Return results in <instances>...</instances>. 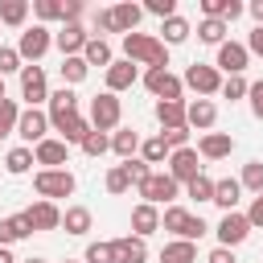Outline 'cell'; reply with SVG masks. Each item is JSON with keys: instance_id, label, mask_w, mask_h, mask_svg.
<instances>
[{"instance_id": "1", "label": "cell", "mask_w": 263, "mask_h": 263, "mask_svg": "<svg viewBox=\"0 0 263 263\" xmlns=\"http://www.w3.org/2000/svg\"><path fill=\"white\" fill-rule=\"evenodd\" d=\"M123 58L132 66H148V70H168V45L152 33H127L123 37Z\"/></svg>"}, {"instance_id": "2", "label": "cell", "mask_w": 263, "mask_h": 263, "mask_svg": "<svg viewBox=\"0 0 263 263\" xmlns=\"http://www.w3.org/2000/svg\"><path fill=\"white\" fill-rule=\"evenodd\" d=\"M160 230H173L177 238H185V242H197L210 226L201 222V214H189L185 205H164V214H160Z\"/></svg>"}, {"instance_id": "3", "label": "cell", "mask_w": 263, "mask_h": 263, "mask_svg": "<svg viewBox=\"0 0 263 263\" xmlns=\"http://www.w3.org/2000/svg\"><path fill=\"white\" fill-rule=\"evenodd\" d=\"M90 132H103V136H111L115 127H119V119H123V103H119V95H111V90H103V95H95L90 99Z\"/></svg>"}, {"instance_id": "4", "label": "cell", "mask_w": 263, "mask_h": 263, "mask_svg": "<svg viewBox=\"0 0 263 263\" xmlns=\"http://www.w3.org/2000/svg\"><path fill=\"white\" fill-rule=\"evenodd\" d=\"M33 189H37V197H41V201L70 197V193H74V173H70V168H37Z\"/></svg>"}, {"instance_id": "5", "label": "cell", "mask_w": 263, "mask_h": 263, "mask_svg": "<svg viewBox=\"0 0 263 263\" xmlns=\"http://www.w3.org/2000/svg\"><path fill=\"white\" fill-rule=\"evenodd\" d=\"M136 193H140V201H148V205H177L181 185H177L168 173H156V168H152V177H148L144 185H136Z\"/></svg>"}, {"instance_id": "6", "label": "cell", "mask_w": 263, "mask_h": 263, "mask_svg": "<svg viewBox=\"0 0 263 263\" xmlns=\"http://www.w3.org/2000/svg\"><path fill=\"white\" fill-rule=\"evenodd\" d=\"M49 45H53V33H49V25H33V29H25V33H21V41H16V53H21V62L37 66V62L49 53Z\"/></svg>"}, {"instance_id": "7", "label": "cell", "mask_w": 263, "mask_h": 263, "mask_svg": "<svg viewBox=\"0 0 263 263\" xmlns=\"http://www.w3.org/2000/svg\"><path fill=\"white\" fill-rule=\"evenodd\" d=\"M247 62H251V53H247L242 41H222L218 45V58H214V70L226 74V78H238L247 70Z\"/></svg>"}, {"instance_id": "8", "label": "cell", "mask_w": 263, "mask_h": 263, "mask_svg": "<svg viewBox=\"0 0 263 263\" xmlns=\"http://www.w3.org/2000/svg\"><path fill=\"white\" fill-rule=\"evenodd\" d=\"M189 90H197V99H210V95H218L222 90V74L214 70V66H205V62H193L189 70H185V78H181Z\"/></svg>"}, {"instance_id": "9", "label": "cell", "mask_w": 263, "mask_h": 263, "mask_svg": "<svg viewBox=\"0 0 263 263\" xmlns=\"http://www.w3.org/2000/svg\"><path fill=\"white\" fill-rule=\"evenodd\" d=\"M214 234H218V247L234 251L238 242H247V234H251V222H247V214L230 210V214H222V222L214 226Z\"/></svg>"}, {"instance_id": "10", "label": "cell", "mask_w": 263, "mask_h": 263, "mask_svg": "<svg viewBox=\"0 0 263 263\" xmlns=\"http://www.w3.org/2000/svg\"><path fill=\"white\" fill-rule=\"evenodd\" d=\"M21 99L29 107L49 103V82H45V70L41 66H21Z\"/></svg>"}, {"instance_id": "11", "label": "cell", "mask_w": 263, "mask_h": 263, "mask_svg": "<svg viewBox=\"0 0 263 263\" xmlns=\"http://www.w3.org/2000/svg\"><path fill=\"white\" fill-rule=\"evenodd\" d=\"M16 136L25 140V148H29V144H41V140L49 136V115H45L41 107H25L21 119H16Z\"/></svg>"}, {"instance_id": "12", "label": "cell", "mask_w": 263, "mask_h": 263, "mask_svg": "<svg viewBox=\"0 0 263 263\" xmlns=\"http://www.w3.org/2000/svg\"><path fill=\"white\" fill-rule=\"evenodd\" d=\"M144 86L156 95V103H177L181 90H185V82H181L177 74H168V70H148V74H144Z\"/></svg>"}, {"instance_id": "13", "label": "cell", "mask_w": 263, "mask_h": 263, "mask_svg": "<svg viewBox=\"0 0 263 263\" xmlns=\"http://www.w3.org/2000/svg\"><path fill=\"white\" fill-rule=\"evenodd\" d=\"M197 160H201L197 148H177V152H168V177H173L177 185H189V181L201 173Z\"/></svg>"}, {"instance_id": "14", "label": "cell", "mask_w": 263, "mask_h": 263, "mask_svg": "<svg viewBox=\"0 0 263 263\" xmlns=\"http://www.w3.org/2000/svg\"><path fill=\"white\" fill-rule=\"evenodd\" d=\"M86 41H90V33H86L82 21H78V25H62V29L53 33V45L62 49V58H82Z\"/></svg>"}, {"instance_id": "15", "label": "cell", "mask_w": 263, "mask_h": 263, "mask_svg": "<svg viewBox=\"0 0 263 263\" xmlns=\"http://www.w3.org/2000/svg\"><path fill=\"white\" fill-rule=\"evenodd\" d=\"M230 152H234V136L230 132H205L197 140V156L201 160H226Z\"/></svg>"}, {"instance_id": "16", "label": "cell", "mask_w": 263, "mask_h": 263, "mask_svg": "<svg viewBox=\"0 0 263 263\" xmlns=\"http://www.w3.org/2000/svg\"><path fill=\"white\" fill-rule=\"evenodd\" d=\"M33 160H37L41 168H66V160H70V148H66L62 140L45 136L41 144H33Z\"/></svg>"}, {"instance_id": "17", "label": "cell", "mask_w": 263, "mask_h": 263, "mask_svg": "<svg viewBox=\"0 0 263 263\" xmlns=\"http://www.w3.org/2000/svg\"><path fill=\"white\" fill-rule=\"evenodd\" d=\"M25 222L33 230H62V210H58V201H33L25 210Z\"/></svg>"}, {"instance_id": "18", "label": "cell", "mask_w": 263, "mask_h": 263, "mask_svg": "<svg viewBox=\"0 0 263 263\" xmlns=\"http://www.w3.org/2000/svg\"><path fill=\"white\" fill-rule=\"evenodd\" d=\"M111 263H148V247H144V238H136V234L111 238Z\"/></svg>"}, {"instance_id": "19", "label": "cell", "mask_w": 263, "mask_h": 263, "mask_svg": "<svg viewBox=\"0 0 263 263\" xmlns=\"http://www.w3.org/2000/svg\"><path fill=\"white\" fill-rule=\"evenodd\" d=\"M45 115H49V127H58L62 119H70V115H78V95H74L70 86H62V90H53V95H49V107H45Z\"/></svg>"}, {"instance_id": "20", "label": "cell", "mask_w": 263, "mask_h": 263, "mask_svg": "<svg viewBox=\"0 0 263 263\" xmlns=\"http://www.w3.org/2000/svg\"><path fill=\"white\" fill-rule=\"evenodd\" d=\"M214 123H218V107H214V99H193V103H185V127L210 132Z\"/></svg>"}, {"instance_id": "21", "label": "cell", "mask_w": 263, "mask_h": 263, "mask_svg": "<svg viewBox=\"0 0 263 263\" xmlns=\"http://www.w3.org/2000/svg\"><path fill=\"white\" fill-rule=\"evenodd\" d=\"M156 230H160V210L148 205V201H140V205L132 210V234H136V238H148V234H156Z\"/></svg>"}, {"instance_id": "22", "label": "cell", "mask_w": 263, "mask_h": 263, "mask_svg": "<svg viewBox=\"0 0 263 263\" xmlns=\"http://www.w3.org/2000/svg\"><path fill=\"white\" fill-rule=\"evenodd\" d=\"M136 78H140V74H136V66H132L127 58H115V62L107 66V90H111V95L127 90V86H132Z\"/></svg>"}, {"instance_id": "23", "label": "cell", "mask_w": 263, "mask_h": 263, "mask_svg": "<svg viewBox=\"0 0 263 263\" xmlns=\"http://www.w3.org/2000/svg\"><path fill=\"white\" fill-rule=\"evenodd\" d=\"M238 201H242V185H238L234 177H222V181H214V205H218L222 214L238 210Z\"/></svg>"}, {"instance_id": "24", "label": "cell", "mask_w": 263, "mask_h": 263, "mask_svg": "<svg viewBox=\"0 0 263 263\" xmlns=\"http://www.w3.org/2000/svg\"><path fill=\"white\" fill-rule=\"evenodd\" d=\"M62 226H66V234L82 238V234L95 226V214H90L86 205H66V210H62Z\"/></svg>"}, {"instance_id": "25", "label": "cell", "mask_w": 263, "mask_h": 263, "mask_svg": "<svg viewBox=\"0 0 263 263\" xmlns=\"http://www.w3.org/2000/svg\"><path fill=\"white\" fill-rule=\"evenodd\" d=\"M111 152H115L119 160H132V156L140 152V132H136V127H115V132H111Z\"/></svg>"}, {"instance_id": "26", "label": "cell", "mask_w": 263, "mask_h": 263, "mask_svg": "<svg viewBox=\"0 0 263 263\" xmlns=\"http://www.w3.org/2000/svg\"><path fill=\"white\" fill-rule=\"evenodd\" d=\"M111 16H115V29L127 37V33H136V25H140L144 8H140V4H132V0H123V4H111Z\"/></svg>"}, {"instance_id": "27", "label": "cell", "mask_w": 263, "mask_h": 263, "mask_svg": "<svg viewBox=\"0 0 263 263\" xmlns=\"http://www.w3.org/2000/svg\"><path fill=\"white\" fill-rule=\"evenodd\" d=\"M53 132H62L58 140H62L66 148H70V144H82V140H86V132H90V119H86V115H70V119H62Z\"/></svg>"}, {"instance_id": "28", "label": "cell", "mask_w": 263, "mask_h": 263, "mask_svg": "<svg viewBox=\"0 0 263 263\" xmlns=\"http://www.w3.org/2000/svg\"><path fill=\"white\" fill-rule=\"evenodd\" d=\"M33 226L25 222V214H12V218H0V247H12L21 238H29Z\"/></svg>"}, {"instance_id": "29", "label": "cell", "mask_w": 263, "mask_h": 263, "mask_svg": "<svg viewBox=\"0 0 263 263\" xmlns=\"http://www.w3.org/2000/svg\"><path fill=\"white\" fill-rule=\"evenodd\" d=\"M160 263H197V242H185V238H173V242H164V251H160Z\"/></svg>"}, {"instance_id": "30", "label": "cell", "mask_w": 263, "mask_h": 263, "mask_svg": "<svg viewBox=\"0 0 263 263\" xmlns=\"http://www.w3.org/2000/svg\"><path fill=\"white\" fill-rule=\"evenodd\" d=\"M82 62H86V66H103V70H107V66L115 62V53H111L107 37H90V41H86V49H82Z\"/></svg>"}, {"instance_id": "31", "label": "cell", "mask_w": 263, "mask_h": 263, "mask_svg": "<svg viewBox=\"0 0 263 263\" xmlns=\"http://www.w3.org/2000/svg\"><path fill=\"white\" fill-rule=\"evenodd\" d=\"M156 123L168 132V127H185V99L177 103H156Z\"/></svg>"}, {"instance_id": "32", "label": "cell", "mask_w": 263, "mask_h": 263, "mask_svg": "<svg viewBox=\"0 0 263 263\" xmlns=\"http://www.w3.org/2000/svg\"><path fill=\"white\" fill-rule=\"evenodd\" d=\"M29 0H0V25H12V29H21L25 25V16H29Z\"/></svg>"}, {"instance_id": "33", "label": "cell", "mask_w": 263, "mask_h": 263, "mask_svg": "<svg viewBox=\"0 0 263 263\" xmlns=\"http://www.w3.org/2000/svg\"><path fill=\"white\" fill-rule=\"evenodd\" d=\"M160 33H164V37H160L164 45H181V41H189V33H193V29H189V21H185V16H168V21L160 25Z\"/></svg>"}, {"instance_id": "34", "label": "cell", "mask_w": 263, "mask_h": 263, "mask_svg": "<svg viewBox=\"0 0 263 263\" xmlns=\"http://www.w3.org/2000/svg\"><path fill=\"white\" fill-rule=\"evenodd\" d=\"M226 33H230V25H226V21H205V16L197 21V37H201L205 45H222V41H226Z\"/></svg>"}, {"instance_id": "35", "label": "cell", "mask_w": 263, "mask_h": 263, "mask_svg": "<svg viewBox=\"0 0 263 263\" xmlns=\"http://www.w3.org/2000/svg\"><path fill=\"white\" fill-rule=\"evenodd\" d=\"M33 164H37V160H33V148H25V144H21V148H12V152L4 156V168H8L12 177H21V173H29Z\"/></svg>"}, {"instance_id": "36", "label": "cell", "mask_w": 263, "mask_h": 263, "mask_svg": "<svg viewBox=\"0 0 263 263\" xmlns=\"http://www.w3.org/2000/svg\"><path fill=\"white\" fill-rule=\"evenodd\" d=\"M58 70H62V82H66V86H78V82L90 74V66H86L82 58H62V66H58Z\"/></svg>"}, {"instance_id": "37", "label": "cell", "mask_w": 263, "mask_h": 263, "mask_svg": "<svg viewBox=\"0 0 263 263\" xmlns=\"http://www.w3.org/2000/svg\"><path fill=\"white\" fill-rule=\"evenodd\" d=\"M140 160H144V164H160V160H168V148H164V140H160V136H148V140H140Z\"/></svg>"}, {"instance_id": "38", "label": "cell", "mask_w": 263, "mask_h": 263, "mask_svg": "<svg viewBox=\"0 0 263 263\" xmlns=\"http://www.w3.org/2000/svg\"><path fill=\"white\" fill-rule=\"evenodd\" d=\"M238 185H242V189H251V193H263V160H247V164H242Z\"/></svg>"}, {"instance_id": "39", "label": "cell", "mask_w": 263, "mask_h": 263, "mask_svg": "<svg viewBox=\"0 0 263 263\" xmlns=\"http://www.w3.org/2000/svg\"><path fill=\"white\" fill-rule=\"evenodd\" d=\"M185 193L193 197V201H214V177H205V173H197L189 185H185Z\"/></svg>"}, {"instance_id": "40", "label": "cell", "mask_w": 263, "mask_h": 263, "mask_svg": "<svg viewBox=\"0 0 263 263\" xmlns=\"http://www.w3.org/2000/svg\"><path fill=\"white\" fill-rule=\"evenodd\" d=\"M16 119H21V107H16L12 99H0V140H4L8 132H16Z\"/></svg>"}, {"instance_id": "41", "label": "cell", "mask_w": 263, "mask_h": 263, "mask_svg": "<svg viewBox=\"0 0 263 263\" xmlns=\"http://www.w3.org/2000/svg\"><path fill=\"white\" fill-rule=\"evenodd\" d=\"M86 156H103V152H111V136H103V132H86V140L78 144Z\"/></svg>"}, {"instance_id": "42", "label": "cell", "mask_w": 263, "mask_h": 263, "mask_svg": "<svg viewBox=\"0 0 263 263\" xmlns=\"http://www.w3.org/2000/svg\"><path fill=\"white\" fill-rule=\"evenodd\" d=\"M33 12H37L41 25L45 21H62V0H33Z\"/></svg>"}, {"instance_id": "43", "label": "cell", "mask_w": 263, "mask_h": 263, "mask_svg": "<svg viewBox=\"0 0 263 263\" xmlns=\"http://www.w3.org/2000/svg\"><path fill=\"white\" fill-rule=\"evenodd\" d=\"M247 86H251V82H247L242 74H238V78H222V90H218V95L234 103V99H247Z\"/></svg>"}, {"instance_id": "44", "label": "cell", "mask_w": 263, "mask_h": 263, "mask_svg": "<svg viewBox=\"0 0 263 263\" xmlns=\"http://www.w3.org/2000/svg\"><path fill=\"white\" fill-rule=\"evenodd\" d=\"M123 173L132 177V185H144V181L152 177V164H144L140 156H132V160H123Z\"/></svg>"}, {"instance_id": "45", "label": "cell", "mask_w": 263, "mask_h": 263, "mask_svg": "<svg viewBox=\"0 0 263 263\" xmlns=\"http://www.w3.org/2000/svg\"><path fill=\"white\" fill-rule=\"evenodd\" d=\"M127 189H132V177L123 173V164H115V168L107 173V193H115V197H119V193H127Z\"/></svg>"}, {"instance_id": "46", "label": "cell", "mask_w": 263, "mask_h": 263, "mask_svg": "<svg viewBox=\"0 0 263 263\" xmlns=\"http://www.w3.org/2000/svg\"><path fill=\"white\" fill-rule=\"evenodd\" d=\"M4 74H21V53L16 45H0V78Z\"/></svg>"}, {"instance_id": "47", "label": "cell", "mask_w": 263, "mask_h": 263, "mask_svg": "<svg viewBox=\"0 0 263 263\" xmlns=\"http://www.w3.org/2000/svg\"><path fill=\"white\" fill-rule=\"evenodd\" d=\"M160 140H164V148H168V152L189 148V127H168V132H160Z\"/></svg>"}, {"instance_id": "48", "label": "cell", "mask_w": 263, "mask_h": 263, "mask_svg": "<svg viewBox=\"0 0 263 263\" xmlns=\"http://www.w3.org/2000/svg\"><path fill=\"white\" fill-rule=\"evenodd\" d=\"M144 12H152V16H160V21H168V16H177V0H148V4H140Z\"/></svg>"}, {"instance_id": "49", "label": "cell", "mask_w": 263, "mask_h": 263, "mask_svg": "<svg viewBox=\"0 0 263 263\" xmlns=\"http://www.w3.org/2000/svg\"><path fill=\"white\" fill-rule=\"evenodd\" d=\"M247 103H251V115L263 119V78H255V82L247 86Z\"/></svg>"}, {"instance_id": "50", "label": "cell", "mask_w": 263, "mask_h": 263, "mask_svg": "<svg viewBox=\"0 0 263 263\" xmlns=\"http://www.w3.org/2000/svg\"><path fill=\"white\" fill-rule=\"evenodd\" d=\"M82 263H111V242H90Z\"/></svg>"}, {"instance_id": "51", "label": "cell", "mask_w": 263, "mask_h": 263, "mask_svg": "<svg viewBox=\"0 0 263 263\" xmlns=\"http://www.w3.org/2000/svg\"><path fill=\"white\" fill-rule=\"evenodd\" d=\"M95 29H99V37H103V33H119V29H115L111 8H99V12H95Z\"/></svg>"}, {"instance_id": "52", "label": "cell", "mask_w": 263, "mask_h": 263, "mask_svg": "<svg viewBox=\"0 0 263 263\" xmlns=\"http://www.w3.org/2000/svg\"><path fill=\"white\" fill-rule=\"evenodd\" d=\"M247 222H251V230H255V226H263V193H255V197H251V205H247Z\"/></svg>"}, {"instance_id": "53", "label": "cell", "mask_w": 263, "mask_h": 263, "mask_svg": "<svg viewBox=\"0 0 263 263\" xmlns=\"http://www.w3.org/2000/svg\"><path fill=\"white\" fill-rule=\"evenodd\" d=\"M247 53L263 58V25H255V29H251V37H247Z\"/></svg>"}, {"instance_id": "54", "label": "cell", "mask_w": 263, "mask_h": 263, "mask_svg": "<svg viewBox=\"0 0 263 263\" xmlns=\"http://www.w3.org/2000/svg\"><path fill=\"white\" fill-rule=\"evenodd\" d=\"M205 263H238V259H234V251H226V247H214V251L205 255Z\"/></svg>"}, {"instance_id": "55", "label": "cell", "mask_w": 263, "mask_h": 263, "mask_svg": "<svg viewBox=\"0 0 263 263\" xmlns=\"http://www.w3.org/2000/svg\"><path fill=\"white\" fill-rule=\"evenodd\" d=\"M247 12L255 16V25H263V0H251V4H247Z\"/></svg>"}, {"instance_id": "56", "label": "cell", "mask_w": 263, "mask_h": 263, "mask_svg": "<svg viewBox=\"0 0 263 263\" xmlns=\"http://www.w3.org/2000/svg\"><path fill=\"white\" fill-rule=\"evenodd\" d=\"M0 263H16V259H12V251H8V247H0Z\"/></svg>"}, {"instance_id": "57", "label": "cell", "mask_w": 263, "mask_h": 263, "mask_svg": "<svg viewBox=\"0 0 263 263\" xmlns=\"http://www.w3.org/2000/svg\"><path fill=\"white\" fill-rule=\"evenodd\" d=\"M25 263H45V259H41V255H33V259H25Z\"/></svg>"}, {"instance_id": "58", "label": "cell", "mask_w": 263, "mask_h": 263, "mask_svg": "<svg viewBox=\"0 0 263 263\" xmlns=\"http://www.w3.org/2000/svg\"><path fill=\"white\" fill-rule=\"evenodd\" d=\"M0 99H8V95H4V78H0Z\"/></svg>"}, {"instance_id": "59", "label": "cell", "mask_w": 263, "mask_h": 263, "mask_svg": "<svg viewBox=\"0 0 263 263\" xmlns=\"http://www.w3.org/2000/svg\"><path fill=\"white\" fill-rule=\"evenodd\" d=\"M62 263H78V259H62Z\"/></svg>"}]
</instances>
